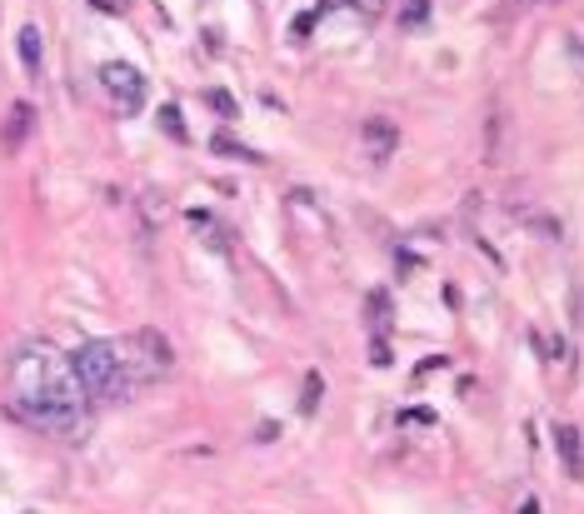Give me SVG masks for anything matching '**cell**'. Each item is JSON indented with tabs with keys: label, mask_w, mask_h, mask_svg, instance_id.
<instances>
[{
	"label": "cell",
	"mask_w": 584,
	"mask_h": 514,
	"mask_svg": "<svg viewBox=\"0 0 584 514\" xmlns=\"http://www.w3.org/2000/svg\"><path fill=\"white\" fill-rule=\"evenodd\" d=\"M160 125L170 130V135H180V141H186V125H180V110H176V106H165V110H160Z\"/></svg>",
	"instance_id": "cell-10"
},
{
	"label": "cell",
	"mask_w": 584,
	"mask_h": 514,
	"mask_svg": "<svg viewBox=\"0 0 584 514\" xmlns=\"http://www.w3.org/2000/svg\"><path fill=\"white\" fill-rule=\"evenodd\" d=\"M15 50H21V60H25V75H31V81H40V31H36V25H21Z\"/></svg>",
	"instance_id": "cell-6"
},
{
	"label": "cell",
	"mask_w": 584,
	"mask_h": 514,
	"mask_svg": "<svg viewBox=\"0 0 584 514\" xmlns=\"http://www.w3.org/2000/svg\"><path fill=\"white\" fill-rule=\"evenodd\" d=\"M25 130H31V106H15L11 110V125H5V145L25 141Z\"/></svg>",
	"instance_id": "cell-8"
},
{
	"label": "cell",
	"mask_w": 584,
	"mask_h": 514,
	"mask_svg": "<svg viewBox=\"0 0 584 514\" xmlns=\"http://www.w3.org/2000/svg\"><path fill=\"white\" fill-rule=\"evenodd\" d=\"M520 514H539V500H525V510H520Z\"/></svg>",
	"instance_id": "cell-12"
},
{
	"label": "cell",
	"mask_w": 584,
	"mask_h": 514,
	"mask_svg": "<svg viewBox=\"0 0 584 514\" xmlns=\"http://www.w3.org/2000/svg\"><path fill=\"white\" fill-rule=\"evenodd\" d=\"M91 399L71 370V355L50 350L40 339L21 345L11 360V415L46 440H85L91 430Z\"/></svg>",
	"instance_id": "cell-1"
},
{
	"label": "cell",
	"mask_w": 584,
	"mask_h": 514,
	"mask_svg": "<svg viewBox=\"0 0 584 514\" xmlns=\"http://www.w3.org/2000/svg\"><path fill=\"white\" fill-rule=\"evenodd\" d=\"M315 405H320V374L310 370V374H305V399H300V409H305V415H315Z\"/></svg>",
	"instance_id": "cell-9"
},
{
	"label": "cell",
	"mask_w": 584,
	"mask_h": 514,
	"mask_svg": "<svg viewBox=\"0 0 584 514\" xmlns=\"http://www.w3.org/2000/svg\"><path fill=\"white\" fill-rule=\"evenodd\" d=\"M100 91L110 95L116 116H141V106H145L141 65H130V60H106V65H100Z\"/></svg>",
	"instance_id": "cell-4"
},
{
	"label": "cell",
	"mask_w": 584,
	"mask_h": 514,
	"mask_svg": "<svg viewBox=\"0 0 584 514\" xmlns=\"http://www.w3.org/2000/svg\"><path fill=\"white\" fill-rule=\"evenodd\" d=\"M120 350H126V364H130V385L145 390L155 380L176 370V355H170V339L160 330H135V335L120 339Z\"/></svg>",
	"instance_id": "cell-3"
},
{
	"label": "cell",
	"mask_w": 584,
	"mask_h": 514,
	"mask_svg": "<svg viewBox=\"0 0 584 514\" xmlns=\"http://www.w3.org/2000/svg\"><path fill=\"white\" fill-rule=\"evenodd\" d=\"M215 151H221V155H235V160H260V155H250L246 145H235V141H221V135H215Z\"/></svg>",
	"instance_id": "cell-11"
},
{
	"label": "cell",
	"mask_w": 584,
	"mask_h": 514,
	"mask_svg": "<svg viewBox=\"0 0 584 514\" xmlns=\"http://www.w3.org/2000/svg\"><path fill=\"white\" fill-rule=\"evenodd\" d=\"M71 370H75V380H81L91 405H126V399L135 395L120 339H85L81 350L71 355Z\"/></svg>",
	"instance_id": "cell-2"
},
{
	"label": "cell",
	"mask_w": 584,
	"mask_h": 514,
	"mask_svg": "<svg viewBox=\"0 0 584 514\" xmlns=\"http://www.w3.org/2000/svg\"><path fill=\"white\" fill-rule=\"evenodd\" d=\"M365 141H370L374 151H380V155H374V160H385V151H390V145H395V130H390V125H380V120H370V125H365Z\"/></svg>",
	"instance_id": "cell-7"
},
{
	"label": "cell",
	"mask_w": 584,
	"mask_h": 514,
	"mask_svg": "<svg viewBox=\"0 0 584 514\" xmlns=\"http://www.w3.org/2000/svg\"><path fill=\"white\" fill-rule=\"evenodd\" d=\"M555 444H560L564 475L584 479V444H580V430H574V425H560V430H555Z\"/></svg>",
	"instance_id": "cell-5"
}]
</instances>
